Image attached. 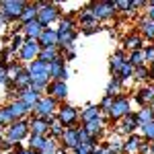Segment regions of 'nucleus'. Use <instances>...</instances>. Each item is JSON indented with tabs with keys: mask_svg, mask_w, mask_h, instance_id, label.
Here are the masks:
<instances>
[{
	"mask_svg": "<svg viewBox=\"0 0 154 154\" xmlns=\"http://www.w3.org/2000/svg\"><path fill=\"white\" fill-rule=\"evenodd\" d=\"M33 4L37 6V23L41 25L43 29L45 27H51L54 23H60V19L64 17L62 4H58V2L39 0V2H33Z\"/></svg>",
	"mask_w": 154,
	"mask_h": 154,
	"instance_id": "nucleus-1",
	"label": "nucleus"
},
{
	"mask_svg": "<svg viewBox=\"0 0 154 154\" xmlns=\"http://www.w3.org/2000/svg\"><path fill=\"white\" fill-rule=\"evenodd\" d=\"M56 31H58V48H60V51H62V49L68 48V45L76 43V37H78V23L74 21L72 14H66V17L60 19Z\"/></svg>",
	"mask_w": 154,
	"mask_h": 154,
	"instance_id": "nucleus-2",
	"label": "nucleus"
},
{
	"mask_svg": "<svg viewBox=\"0 0 154 154\" xmlns=\"http://www.w3.org/2000/svg\"><path fill=\"white\" fill-rule=\"evenodd\" d=\"M29 119H19V121H12L11 125L4 128V138L11 144H21L29 138Z\"/></svg>",
	"mask_w": 154,
	"mask_h": 154,
	"instance_id": "nucleus-3",
	"label": "nucleus"
},
{
	"mask_svg": "<svg viewBox=\"0 0 154 154\" xmlns=\"http://www.w3.org/2000/svg\"><path fill=\"white\" fill-rule=\"evenodd\" d=\"M27 2L25 0H2L0 2V17L6 21V25L19 23V17L23 14Z\"/></svg>",
	"mask_w": 154,
	"mask_h": 154,
	"instance_id": "nucleus-4",
	"label": "nucleus"
},
{
	"mask_svg": "<svg viewBox=\"0 0 154 154\" xmlns=\"http://www.w3.org/2000/svg\"><path fill=\"white\" fill-rule=\"evenodd\" d=\"M91 12L95 17L97 23H105V21H113L119 12L115 8V2L113 0H101V2H91Z\"/></svg>",
	"mask_w": 154,
	"mask_h": 154,
	"instance_id": "nucleus-5",
	"label": "nucleus"
},
{
	"mask_svg": "<svg viewBox=\"0 0 154 154\" xmlns=\"http://www.w3.org/2000/svg\"><path fill=\"white\" fill-rule=\"evenodd\" d=\"M128 113H131V101L128 95H117L115 99H113V105L109 107V111L105 113V117L109 119V121H115L117 123L121 117H125Z\"/></svg>",
	"mask_w": 154,
	"mask_h": 154,
	"instance_id": "nucleus-6",
	"label": "nucleus"
},
{
	"mask_svg": "<svg viewBox=\"0 0 154 154\" xmlns=\"http://www.w3.org/2000/svg\"><path fill=\"white\" fill-rule=\"evenodd\" d=\"M56 119L64 128H78V123H80V111L74 105H70V103H60Z\"/></svg>",
	"mask_w": 154,
	"mask_h": 154,
	"instance_id": "nucleus-7",
	"label": "nucleus"
},
{
	"mask_svg": "<svg viewBox=\"0 0 154 154\" xmlns=\"http://www.w3.org/2000/svg\"><path fill=\"white\" fill-rule=\"evenodd\" d=\"M58 107H60V103L56 101V99L43 95L39 101H37V105L33 107V115H35V117L49 119V121H51V119L56 117V113H58Z\"/></svg>",
	"mask_w": 154,
	"mask_h": 154,
	"instance_id": "nucleus-8",
	"label": "nucleus"
},
{
	"mask_svg": "<svg viewBox=\"0 0 154 154\" xmlns=\"http://www.w3.org/2000/svg\"><path fill=\"white\" fill-rule=\"evenodd\" d=\"M39 51H41V45H39V41H31V39H25L23 48H21V51L17 54V60L21 62V64H31L33 60L39 58Z\"/></svg>",
	"mask_w": 154,
	"mask_h": 154,
	"instance_id": "nucleus-9",
	"label": "nucleus"
},
{
	"mask_svg": "<svg viewBox=\"0 0 154 154\" xmlns=\"http://www.w3.org/2000/svg\"><path fill=\"white\" fill-rule=\"evenodd\" d=\"M134 103L142 107H152L154 105V82L142 84L136 93H134Z\"/></svg>",
	"mask_w": 154,
	"mask_h": 154,
	"instance_id": "nucleus-10",
	"label": "nucleus"
},
{
	"mask_svg": "<svg viewBox=\"0 0 154 154\" xmlns=\"http://www.w3.org/2000/svg\"><path fill=\"white\" fill-rule=\"evenodd\" d=\"M115 125H117V128H115V134H117V136L138 134V128H140V123H138V119H136V113H128L125 117L119 119Z\"/></svg>",
	"mask_w": 154,
	"mask_h": 154,
	"instance_id": "nucleus-11",
	"label": "nucleus"
},
{
	"mask_svg": "<svg viewBox=\"0 0 154 154\" xmlns=\"http://www.w3.org/2000/svg\"><path fill=\"white\" fill-rule=\"evenodd\" d=\"M45 95L56 99L58 103H66V99H68V84L62 82V80H49L48 88H45Z\"/></svg>",
	"mask_w": 154,
	"mask_h": 154,
	"instance_id": "nucleus-12",
	"label": "nucleus"
},
{
	"mask_svg": "<svg viewBox=\"0 0 154 154\" xmlns=\"http://www.w3.org/2000/svg\"><path fill=\"white\" fill-rule=\"evenodd\" d=\"M107 121L109 119L105 117V115H101V117H97V119H93V121H88V123H84L82 128H84V131L88 134V136H93V138H103V134H105V128H107Z\"/></svg>",
	"mask_w": 154,
	"mask_h": 154,
	"instance_id": "nucleus-13",
	"label": "nucleus"
},
{
	"mask_svg": "<svg viewBox=\"0 0 154 154\" xmlns=\"http://www.w3.org/2000/svg\"><path fill=\"white\" fill-rule=\"evenodd\" d=\"M66 70H68V66H66V58H64V54H60L54 62H49V64H48L49 80H60L62 74H64Z\"/></svg>",
	"mask_w": 154,
	"mask_h": 154,
	"instance_id": "nucleus-14",
	"label": "nucleus"
},
{
	"mask_svg": "<svg viewBox=\"0 0 154 154\" xmlns=\"http://www.w3.org/2000/svg\"><path fill=\"white\" fill-rule=\"evenodd\" d=\"M144 39L140 37V33L136 31V33H128V35L123 37V41H121V49L125 51V54H130V51H138V49H144Z\"/></svg>",
	"mask_w": 154,
	"mask_h": 154,
	"instance_id": "nucleus-15",
	"label": "nucleus"
},
{
	"mask_svg": "<svg viewBox=\"0 0 154 154\" xmlns=\"http://www.w3.org/2000/svg\"><path fill=\"white\" fill-rule=\"evenodd\" d=\"M125 62H128V54L123 49H115L109 56V72H111V76H117L119 70L125 66Z\"/></svg>",
	"mask_w": 154,
	"mask_h": 154,
	"instance_id": "nucleus-16",
	"label": "nucleus"
},
{
	"mask_svg": "<svg viewBox=\"0 0 154 154\" xmlns=\"http://www.w3.org/2000/svg\"><path fill=\"white\" fill-rule=\"evenodd\" d=\"M54 119H56V117H54ZM29 131H31L33 136H45V138H48V134H49V119L31 115V117H29Z\"/></svg>",
	"mask_w": 154,
	"mask_h": 154,
	"instance_id": "nucleus-17",
	"label": "nucleus"
},
{
	"mask_svg": "<svg viewBox=\"0 0 154 154\" xmlns=\"http://www.w3.org/2000/svg\"><path fill=\"white\" fill-rule=\"evenodd\" d=\"M138 33H140V37H142L144 41L148 39L150 43H154V21H150V19L144 14L142 19L138 21Z\"/></svg>",
	"mask_w": 154,
	"mask_h": 154,
	"instance_id": "nucleus-18",
	"label": "nucleus"
},
{
	"mask_svg": "<svg viewBox=\"0 0 154 154\" xmlns=\"http://www.w3.org/2000/svg\"><path fill=\"white\" fill-rule=\"evenodd\" d=\"M78 144H80L78 142V128H66L62 140H60V146L66 148V150H74Z\"/></svg>",
	"mask_w": 154,
	"mask_h": 154,
	"instance_id": "nucleus-19",
	"label": "nucleus"
},
{
	"mask_svg": "<svg viewBox=\"0 0 154 154\" xmlns=\"http://www.w3.org/2000/svg\"><path fill=\"white\" fill-rule=\"evenodd\" d=\"M41 33H43V27L37 23V19L21 27V35H23L25 39H31V41H37V39L41 37Z\"/></svg>",
	"mask_w": 154,
	"mask_h": 154,
	"instance_id": "nucleus-20",
	"label": "nucleus"
},
{
	"mask_svg": "<svg viewBox=\"0 0 154 154\" xmlns=\"http://www.w3.org/2000/svg\"><path fill=\"white\" fill-rule=\"evenodd\" d=\"M12 84H14V88H17L19 93L31 88V74H29V70H27V66H23L21 70L17 72V76L12 78Z\"/></svg>",
	"mask_w": 154,
	"mask_h": 154,
	"instance_id": "nucleus-21",
	"label": "nucleus"
},
{
	"mask_svg": "<svg viewBox=\"0 0 154 154\" xmlns=\"http://www.w3.org/2000/svg\"><path fill=\"white\" fill-rule=\"evenodd\" d=\"M142 142L144 140L140 138V134H130V136H125V138H123V152L121 154H138Z\"/></svg>",
	"mask_w": 154,
	"mask_h": 154,
	"instance_id": "nucleus-22",
	"label": "nucleus"
},
{
	"mask_svg": "<svg viewBox=\"0 0 154 154\" xmlns=\"http://www.w3.org/2000/svg\"><path fill=\"white\" fill-rule=\"evenodd\" d=\"M41 48H58V31L51 29V27H45L41 37L37 39Z\"/></svg>",
	"mask_w": 154,
	"mask_h": 154,
	"instance_id": "nucleus-23",
	"label": "nucleus"
},
{
	"mask_svg": "<svg viewBox=\"0 0 154 154\" xmlns=\"http://www.w3.org/2000/svg\"><path fill=\"white\" fill-rule=\"evenodd\" d=\"M41 97H43L41 93H37V91H33V88H27V91H21V93H19V101L25 103V105L33 111V107L37 105V101H39Z\"/></svg>",
	"mask_w": 154,
	"mask_h": 154,
	"instance_id": "nucleus-24",
	"label": "nucleus"
},
{
	"mask_svg": "<svg viewBox=\"0 0 154 154\" xmlns=\"http://www.w3.org/2000/svg\"><path fill=\"white\" fill-rule=\"evenodd\" d=\"M78 25L82 29H88V27H99V23L95 21L93 12H91V6H84L78 11Z\"/></svg>",
	"mask_w": 154,
	"mask_h": 154,
	"instance_id": "nucleus-25",
	"label": "nucleus"
},
{
	"mask_svg": "<svg viewBox=\"0 0 154 154\" xmlns=\"http://www.w3.org/2000/svg\"><path fill=\"white\" fill-rule=\"evenodd\" d=\"M101 115H103L101 107H99V105H93V103H88V105H86L82 111H80V121H82V125H84V123H88V121H93V119L101 117Z\"/></svg>",
	"mask_w": 154,
	"mask_h": 154,
	"instance_id": "nucleus-26",
	"label": "nucleus"
},
{
	"mask_svg": "<svg viewBox=\"0 0 154 154\" xmlns=\"http://www.w3.org/2000/svg\"><path fill=\"white\" fill-rule=\"evenodd\" d=\"M103 144L107 146V150H109L111 154H121V152H123V138L117 136L115 131H113V134H111Z\"/></svg>",
	"mask_w": 154,
	"mask_h": 154,
	"instance_id": "nucleus-27",
	"label": "nucleus"
},
{
	"mask_svg": "<svg viewBox=\"0 0 154 154\" xmlns=\"http://www.w3.org/2000/svg\"><path fill=\"white\" fill-rule=\"evenodd\" d=\"M8 105H11V109H12V113H14V119H17V121H19V119H29V117H31V113H33V111L25 105V103H21L19 99L12 101V103H8Z\"/></svg>",
	"mask_w": 154,
	"mask_h": 154,
	"instance_id": "nucleus-28",
	"label": "nucleus"
},
{
	"mask_svg": "<svg viewBox=\"0 0 154 154\" xmlns=\"http://www.w3.org/2000/svg\"><path fill=\"white\" fill-rule=\"evenodd\" d=\"M25 43V37L21 35V33H11V37H8V41H6V48H8V51H11L12 56L17 58V54L21 51V48H23Z\"/></svg>",
	"mask_w": 154,
	"mask_h": 154,
	"instance_id": "nucleus-29",
	"label": "nucleus"
},
{
	"mask_svg": "<svg viewBox=\"0 0 154 154\" xmlns=\"http://www.w3.org/2000/svg\"><path fill=\"white\" fill-rule=\"evenodd\" d=\"M37 19V6L33 4V2H27V6H25V11H23V14L19 17V23L17 25H27V23H31V21H35Z\"/></svg>",
	"mask_w": 154,
	"mask_h": 154,
	"instance_id": "nucleus-30",
	"label": "nucleus"
},
{
	"mask_svg": "<svg viewBox=\"0 0 154 154\" xmlns=\"http://www.w3.org/2000/svg\"><path fill=\"white\" fill-rule=\"evenodd\" d=\"M123 93V82L119 80L117 76H111L109 82H107V88H105V95L107 97H117Z\"/></svg>",
	"mask_w": 154,
	"mask_h": 154,
	"instance_id": "nucleus-31",
	"label": "nucleus"
},
{
	"mask_svg": "<svg viewBox=\"0 0 154 154\" xmlns=\"http://www.w3.org/2000/svg\"><path fill=\"white\" fill-rule=\"evenodd\" d=\"M27 70H29L31 76H41V74H48V64L41 62V60H33L31 64H27Z\"/></svg>",
	"mask_w": 154,
	"mask_h": 154,
	"instance_id": "nucleus-32",
	"label": "nucleus"
},
{
	"mask_svg": "<svg viewBox=\"0 0 154 154\" xmlns=\"http://www.w3.org/2000/svg\"><path fill=\"white\" fill-rule=\"evenodd\" d=\"M64 131H66V128L60 123L58 119H51L49 121V134H48V138H51V140H62V136H64Z\"/></svg>",
	"mask_w": 154,
	"mask_h": 154,
	"instance_id": "nucleus-33",
	"label": "nucleus"
},
{
	"mask_svg": "<svg viewBox=\"0 0 154 154\" xmlns=\"http://www.w3.org/2000/svg\"><path fill=\"white\" fill-rule=\"evenodd\" d=\"M134 82L138 84H148L150 82V72H148V66H140V68H134Z\"/></svg>",
	"mask_w": 154,
	"mask_h": 154,
	"instance_id": "nucleus-34",
	"label": "nucleus"
},
{
	"mask_svg": "<svg viewBox=\"0 0 154 154\" xmlns=\"http://www.w3.org/2000/svg\"><path fill=\"white\" fill-rule=\"evenodd\" d=\"M60 54V48H41V51H39V58L37 60H41V62H45V64H49V62H54V60L58 58Z\"/></svg>",
	"mask_w": 154,
	"mask_h": 154,
	"instance_id": "nucleus-35",
	"label": "nucleus"
},
{
	"mask_svg": "<svg viewBox=\"0 0 154 154\" xmlns=\"http://www.w3.org/2000/svg\"><path fill=\"white\" fill-rule=\"evenodd\" d=\"M138 131H140V138H142L144 142H150V144L154 142V121H148V123L140 125Z\"/></svg>",
	"mask_w": 154,
	"mask_h": 154,
	"instance_id": "nucleus-36",
	"label": "nucleus"
},
{
	"mask_svg": "<svg viewBox=\"0 0 154 154\" xmlns=\"http://www.w3.org/2000/svg\"><path fill=\"white\" fill-rule=\"evenodd\" d=\"M12 121H17V119H14V113H12L11 105H2L0 107V123H2V128L11 125Z\"/></svg>",
	"mask_w": 154,
	"mask_h": 154,
	"instance_id": "nucleus-37",
	"label": "nucleus"
},
{
	"mask_svg": "<svg viewBox=\"0 0 154 154\" xmlns=\"http://www.w3.org/2000/svg\"><path fill=\"white\" fill-rule=\"evenodd\" d=\"M128 62H130L134 68H140V66H146V58H144V49H138V51H130L128 54Z\"/></svg>",
	"mask_w": 154,
	"mask_h": 154,
	"instance_id": "nucleus-38",
	"label": "nucleus"
},
{
	"mask_svg": "<svg viewBox=\"0 0 154 154\" xmlns=\"http://www.w3.org/2000/svg\"><path fill=\"white\" fill-rule=\"evenodd\" d=\"M43 144H45V136H33V134H29V138H27V148H31V150H35V152H41Z\"/></svg>",
	"mask_w": 154,
	"mask_h": 154,
	"instance_id": "nucleus-39",
	"label": "nucleus"
},
{
	"mask_svg": "<svg viewBox=\"0 0 154 154\" xmlns=\"http://www.w3.org/2000/svg\"><path fill=\"white\" fill-rule=\"evenodd\" d=\"M115 8H117V12H125L128 17L136 14V8L131 6V0H115Z\"/></svg>",
	"mask_w": 154,
	"mask_h": 154,
	"instance_id": "nucleus-40",
	"label": "nucleus"
},
{
	"mask_svg": "<svg viewBox=\"0 0 154 154\" xmlns=\"http://www.w3.org/2000/svg\"><path fill=\"white\" fill-rule=\"evenodd\" d=\"M39 154H60V142L51 140V138H45V144H43Z\"/></svg>",
	"mask_w": 154,
	"mask_h": 154,
	"instance_id": "nucleus-41",
	"label": "nucleus"
},
{
	"mask_svg": "<svg viewBox=\"0 0 154 154\" xmlns=\"http://www.w3.org/2000/svg\"><path fill=\"white\" fill-rule=\"evenodd\" d=\"M136 119H138V123H140V125L148 123V121H154V117H152V109H150V107H142L140 111H136Z\"/></svg>",
	"mask_w": 154,
	"mask_h": 154,
	"instance_id": "nucleus-42",
	"label": "nucleus"
},
{
	"mask_svg": "<svg viewBox=\"0 0 154 154\" xmlns=\"http://www.w3.org/2000/svg\"><path fill=\"white\" fill-rule=\"evenodd\" d=\"M144 58H146V66L154 64V43H150V45H144Z\"/></svg>",
	"mask_w": 154,
	"mask_h": 154,
	"instance_id": "nucleus-43",
	"label": "nucleus"
},
{
	"mask_svg": "<svg viewBox=\"0 0 154 154\" xmlns=\"http://www.w3.org/2000/svg\"><path fill=\"white\" fill-rule=\"evenodd\" d=\"M72 152L74 154H93L95 152V146H91V144H78Z\"/></svg>",
	"mask_w": 154,
	"mask_h": 154,
	"instance_id": "nucleus-44",
	"label": "nucleus"
},
{
	"mask_svg": "<svg viewBox=\"0 0 154 154\" xmlns=\"http://www.w3.org/2000/svg\"><path fill=\"white\" fill-rule=\"evenodd\" d=\"M62 54H64V58H66V62H70V60L76 58V43H72V45H68L66 49H62Z\"/></svg>",
	"mask_w": 154,
	"mask_h": 154,
	"instance_id": "nucleus-45",
	"label": "nucleus"
},
{
	"mask_svg": "<svg viewBox=\"0 0 154 154\" xmlns=\"http://www.w3.org/2000/svg\"><path fill=\"white\" fill-rule=\"evenodd\" d=\"M113 99H115V97H103V99H101V103H99V107H101V111H103V115H105L107 111H109V107L113 105Z\"/></svg>",
	"mask_w": 154,
	"mask_h": 154,
	"instance_id": "nucleus-46",
	"label": "nucleus"
},
{
	"mask_svg": "<svg viewBox=\"0 0 154 154\" xmlns=\"http://www.w3.org/2000/svg\"><path fill=\"white\" fill-rule=\"evenodd\" d=\"M8 80H11V78H8V74H6V66H4V64H0V84L4 86Z\"/></svg>",
	"mask_w": 154,
	"mask_h": 154,
	"instance_id": "nucleus-47",
	"label": "nucleus"
},
{
	"mask_svg": "<svg viewBox=\"0 0 154 154\" xmlns=\"http://www.w3.org/2000/svg\"><path fill=\"white\" fill-rule=\"evenodd\" d=\"M14 152L17 154H39V152H35V150H31V148H23V146H14Z\"/></svg>",
	"mask_w": 154,
	"mask_h": 154,
	"instance_id": "nucleus-48",
	"label": "nucleus"
},
{
	"mask_svg": "<svg viewBox=\"0 0 154 154\" xmlns=\"http://www.w3.org/2000/svg\"><path fill=\"white\" fill-rule=\"evenodd\" d=\"M146 17H148L150 21H154V0L148 2V6H146Z\"/></svg>",
	"mask_w": 154,
	"mask_h": 154,
	"instance_id": "nucleus-49",
	"label": "nucleus"
},
{
	"mask_svg": "<svg viewBox=\"0 0 154 154\" xmlns=\"http://www.w3.org/2000/svg\"><path fill=\"white\" fill-rule=\"evenodd\" d=\"M131 6L138 11V8H146V6H148V2H146V0H131Z\"/></svg>",
	"mask_w": 154,
	"mask_h": 154,
	"instance_id": "nucleus-50",
	"label": "nucleus"
},
{
	"mask_svg": "<svg viewBox=\"0 0 154 154\" xmlns=\"http://www.w3.org/2000/svg\"><path fill=\"white\" fill-rule=\"evenodd\" d=\"M93 154H111V152L107 150V146H105V144L101 142V144H99V146L95 148V152H93Z\"/></svg>",
	"mask_w": 154,
	"mask_h": 154,
	"instance_id": "nucleus-51",
	"label": "nucleus"
},
{
	"mask_svg": "<svg viewBox=\"0 0 154 154\" xmlns=\"http://www.w3.org/2000/svg\"><path fill=\"white\" fill-rule=\"evenodd\" d=\"M99 31H101L99 27H88V29H82V35H95Z\"/></svg>",
	"mask_w": 154,
	"mask_h": 154,
	"instance_id": "nucleus-52",
	"label": "nucleus"
},
{
	"mask_svg": "<svg viewBox=\"0 0 154 154\" xmlns=\"http://www.w3.org/2000/svg\"><path fill=\"white\" fill-rule=\"evenodd\" d=\"M148 72H150V82H154V64L148 66Z\"/></svg>",
	"mask_w": 154,
	"mask_h": 154,
	"instance_id": "nucleus-53",
	"label": "nucleus"
},
{
	"mask_svg": "<svg viewBox=\"0 0 154 154\" xmlns=\"http://www.w3.org/2000/svg\"><path fill=\"white\" fill-rule=\"evenodd\" d=\"M2 27H6V21H4V19L0 17V29H2Z\"/></svg>",
	"mask_w": 154,
	"mask_h": 154,
	"instance_id": "nucleus-54",
	"label": "nucleus"
},
{
	"mask_svg": "<svg viewBox=\"0 0 154 154\" xmlns=\"http://www.w3.org/2000/svg\"><path fill=\"white\" fill-rule=\"evenodd\" d=\"M0 140H4V128H0Z\"/></svg>",
	"mask_w": 154,
	"mask_h": 154,
	"instance_id": "nucleus-55",
	"label": "nucleus"
},
{
	"mask_svg": "<svg viewBox=\"0 0 154 154\" xmlns=\"http://www.w3.org/2000/svg\"><path fill=\"white\" fill-rule=\"evenodd\" d=\"M150 154H154V142L150 144Z\"/></svg>",
	"mask_w": 154,
	"mask_h": 154,
	"instance_id": "nucleus-56",
	"label": "nucleus"
},
{
	"mask_svg": "<svg viewBox=\"0 0 154 154\" xmlns=\"http://www.w3.org/2000/svg\"><path fill=\"white\" fill-rule=\"evenodd\" d=\"M150 109H152V117H154V105H152V107H150Z\"/></svg>",
	"mask_w": 154,
	"mask_h": 154,
	"instance_id": "nucleus-57",
	"label": "nucleus"
},
{
	"mask_svg": "<svg viewBox=\"0 0 154 154\" xmlns=\"http://www.w3.org/2000/svg\"><path fill=\"white\" fill-rule=\"evenodd\" d=\"M8 154H17V152H14V150H12V152H8Z\"/></svg>",
	"mask_w": 154,
	"mask_h": 154,
	"instance_id": "nucleus-58",
	"label": "nucleus"
},
{
	"mask_svg": "<svg viewBox=\"0 0 154 154\" xmlns=\"http://www.w3.org/2000/svg\"><path fill=\"white\" fill-rule=\"evenodd\" d=\"M0 128H2V123H0Z\"/></svg>",
	"mask_w": 154,
	"mask_h": 154,
	"instance_id": "nucleus-59",
	"label": "nucleus"
}]
</instances>
